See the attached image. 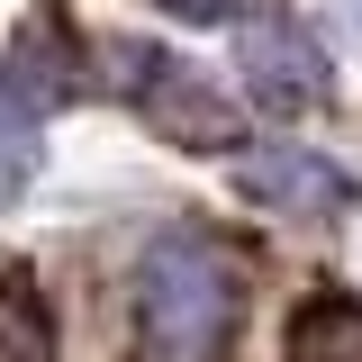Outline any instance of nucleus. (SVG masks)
Masks as SVG:
<instances>
[{
  "mask_svg": "<svg viewBox=\"0 0 362 362\" xmlns=\"http://www.w3.org/2000/svg\"><path fill=\"white\" fill-rule=\"evenodd\" d=\"M235 73L254 90V109L272 118H308L317 100H326V45L299 28V18H245V54H235Z\"/></svg>",
  "mask_w": 362,
  "mask_h": 362,
  "instance_id": "nucleus-3",
  "label": "nucleus"
},
{
  "mask_svg": "<svg viewBox=\"0 0 362 362\" xmlns=\"http://www.w3.org/2000/svg\"><path fill=\"white\" fill-rule=\"evenodd\" d=\"M235 181L272 218H344L354 209V173L326 163V154H308V145H263V154L235 163Z\"/></svg>",
  "mask_w": 362,
  "mask_h": 362,
  "instance_id": "nucleus-4",
  "label": "nucleus"
},
{
  "mask_svg": "<svg viewBox=\"0 0 362 362\" xmlns=\"http://www.w3.org/2000/svg\"><path fill=\"white\" fill-rule=\"evenodd\" d=\"M118 64H127L136 118H145L154 136H173V145H190V154H235V145H245L235 100H226L209 73H190L181 54H163V45H118Z\"/></svg>",
  "mask_w": 362,
  "mask_h": 362,
  "instance_id": "nucleus-2",
  "label": "nucleus"
},
{
  "mask_svg": "<svg viewBox=\"0 0 362 362\" xmlns=\"http://www.w3.org/2000/svg\"><path fill=\"white\" fill-rule=\"evenodd\" d=\"M235 317H245V272H235V254H218L190 226H173V235L145 245L136 326H145V354L154 362H226Z\"/></svg>",
  "mask_w": 362,
  "mask_h": 362,
  "instance_id": "nucleus-1",
  "label": "nucleus"
},
{
  "mask_svg": "<svg viewBox=\"0 0 362 362\" xmlns=\"http://www.w3.org/2000/svg\"><path fill=\"white\" fill-rule=\"evenodd\" d=\"M163 18H190V28H245V18H263V0H154Z\"/></svg>",
  "mask_w": 362,
  "mask_h": 362,
  "instance_id": "nucleus-8",
  "label": "nucleus"
},
{
  "mask_svg": "<svg viewBox=\"0 0 362 362\" xmlns=\"http://www.w3.org/2000/svg\"><path fill=\"white\" fill-rule=\"evenodd\" d=\"M290 362H362V299H308L290 326Z\"/></svg>",
  "mask_w": 362,
  "mask_h": 362,
  "instance_id": "nucleus-6",
  "label": "nucleus"
},
{
  "mask_svg": "<svg viewBox=\"0 0 362 362\" xmlns=\"http://www.w3.org/2000/svg\"><path fill=\"white\" fill-rule=\"evenodd\" d=\"M0 362H54V335H45L37 299H28L18 281L0 290Z\"/></svg>",
  "mask_w": 362,
  "mask_h": 362,
  "instance_id": "nucleus-7",
  "label": "nucleus"
},
{
  "mask_svg": "<svg viewBox=\"0 0 362 362\" xmlns=\"http://www.w3.org/2000/svg\"><path fill=\"white\" fill-rule=\"evenodd\" d=\"M37 154H45V109L0 73V209L37 181Z\"/></svg>",
  "mask_w": 362,
  "mask_h": 362,
  "instance_id": "nucleus-5",
  "label": "nucleus"
}]
</instances>
